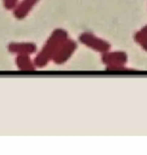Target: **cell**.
<instances>
[{
	"label": "cell",
	"instance_id": "6da1fadb",
	"mask_svg": "<svg viewBox=\"0 0 147 155\" xmlns=\"http://www.w3.org/2000/svg\"><path fill=\"white\" fill-rule=\"evenodd\" d=\"M65 40H67V32H65L62 29L55 30L43 48L42 51L36 58V64L38 66H45L48 63L49 58H54V55L57 54L58 48L64 45Z\"/></svg>",
	"mask_w": 147,
	"mask_h": 155
},
{
	"label": "cell",
	"instance_id": "7a4b0ae2",
	"mask_svg": "<svg viewBox=\"0 0 147 155\" xmlns=\"http://www.w3.org/2000/svg\"><path fill=\"white\" fill-rule=\"evenodd\" d=\"M80 40L84 45L89 46V48L95 49L97 51L107 52L110 49V45L104 40L96 38L92 33H83L80 36Z\"/></svg>",
	"mask_w": 147,
	"mask_h": 155
},
{
	"label": "cell",
	"instance_id": "3957f363",
	"mask_svg": "<svg viewBox=\"0 0 147 155\" xmlns=\"http://www.w3.org/2000/svg\"><path fill=\"white\" fill-rule=\"evenodd\" d=\"M76 48H77V45L75 42H73L72 40H65L64 45L58 48L57 54L54 55L55 63L62 64V63H65V61H68V58L73 54V52L75 51Z\"/></svg>",
	"mask_w": 147,
	"mask_h": 155
},
{
	"label": "cell",
	"instance_id": "277c9868",
	"mask_svg": "<svg viewBox=\"0 0 147 155\" xmlns=\"http://www.w3.org/2000/svg\"><path fill=\"white\" fill-rule=\"evenodd\" d=\"M127 57L124 52H114V54H106L103 55V61L110 67H123L126 63Z\"/></svg>",
	"mask_w": 147,
	"mask_h": 155
},
{
	"label": "cell",
	"instance_id": "5b68a950",
	"mask_svg": "<svg viewBox=\"0 0 147 155\" xmlns=\"http://www.w3.org/2000/svg\"><path fill=\"white\" fill-rule=\"evenodd\" d=\"M38 1L39 0H23L19 5L15 6V10H14L15 17L19 18V19L24 18Z\"/></svg>",
	"mask_w": 147,
	"mask_h": 155
},
{
	"label": "cell",
	"instance_id": "8992f818",
	"mask_svg": "<svg viewBox=\"0 0 147 155\" xmlns=\"http://www.w3.org/2000/svg\"><path fill=\"white\" fill-rule=\"evenodd\" d=\"M8 49L11 52L18 54H25L28 55L35 51L36 46L32 43H12L8 46Z\"/></svg>",
	"mask_w": 147,
	"mask_h": 155
},
{
	"label": "cell",
	"instance_id": "52a82bcc",
	"mask_svg": "<svg viewBox=\"0 0 147 155\" xmlns=\"http://www.w3.org/2000/svg\"><path fill=\"white\" fill-rule=\"evenodd\" d=\"M16 64L17 67L21 70H25V71H31L33 70V64L30 61V58H28V55L25 54H20L16 60Z\"/></svg>",
	"mask_w": 147,
	"mask_h": 155
},
{
	"label": "cell",
	"instance_id": "ba28073f",
	"mask_svg": "<svg viewBox=\"0 0 147 155\" xmlns=\"http://www.w3.org/2000/svg\"><path fill=\"white\" fill-rule=\"evenodd\" d=\"M4 5L7 9L15 8V6L17 5V0H4Z\"/></svg>",
	"mask_w": 147,
	"mask_h": 155
}]
</instances>
